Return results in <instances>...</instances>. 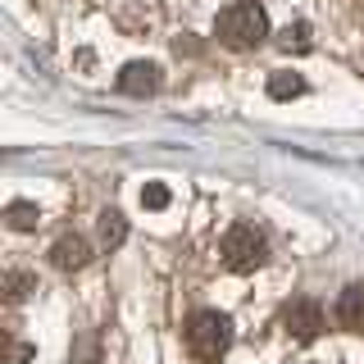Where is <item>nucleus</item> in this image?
Wrapping results in <instances>:
<instances>
[{
	"label": "nucleus",
	"mask_w": 364,
	"mask_h": 364,
	"mask_svg": "<svg viewBox=\"0 0 364 364\" xmlns=\"http://www.w3.org/2000/svg\"><path fill=\"white\" fill-rule=\"evenodd\" d=\"M282 318H287V328H291L296 337H305V341H310L318 328H323V310H318L314 301H305V296H301V301H291Z\"/></svg>",
	"instance_id": "obj_5"
},
{
	"label": "nucleus",
	"mask_w": 364,
	"mask_h": 364,
	"mask_svg": "<svg viewBox=\"0 0 364 364\" xmlns=\"http://www.w3.org/2000/svg\"><path fill=\"white\" fill-rule=\"evenodd\" d=\"M337 318H341V328H350V333L364 328V287L360 282H350V287L337 296Z\"/></svg>",
	"instance_id": "obj_6"
},
{
	"label": "nucleus",
	"mask_w": 364,
	"mask_h": 364,
	"mask_svg": "<svg viewBox=\"0 0 364 364\" xmlns=\"http://www.w3.org/2000/svg\"><path fill=\"white\" fill-rule=\"evenodd\" d=\"M50 259H55V269H64V273L82 269L87 264V242L82 237H60V242L50 246Z\"/></svg>",
	"instance_id": "obj_7"
},
{
	"label": "nucleus",
	"mask_w": 364,
	"mask_h": 364,
	"mask_svg": "<svg viewBox=\"0 0 364 364\" xmlns=\"http://www.w3.org/2000/svg\"><path fill=\"white\" fill-rule=\"evenodd\" d=\"M219 250H223V264L228 269H255L259 259H264V237H259L250 223H232L223 232Z\"/></svg>",
	"instance_id": "obj_3"
},
{
	"label": "nucleus",
	"mask_w": 364,
	"mask_h": 364,
	"mask_svg": "<svg viewBox=\"0 0 364 364\" xmlns=\"http://www.w3.org/2000/svg\"><path fill=\"white\" fill-rule=\"evenodd\" d=\"M228 341H232V333H228V318L219 310H200V314L187 318V346L196 360L214 364L228 350Z\"/></svg>",
	"instance_id": "obj_2"
},
{
	"label": "nucleus",
	"mask_w": 364,
	"mask_h": 364,
	"mask_svg": "<svg viewBox=\"0 0 364 364\" xmlns=\"http://www.w3.org/2000/svg\"><path fill=\"white\" fill-rule=\"evenodd\" d=\"M141 205H146V210H164V205H168V187H159V182H151V187L141 191Z\"/></svg>",
	"instance_id": "obj_11"
},
{
	"label": "nucleus",
	"mask_w": 364,
	"mask_h": 364,
	"mask_svg": "<svg viewBox=\"0 0 364 364\" xmlns=\"http://www.w3.org/2000/svg\"><path fill=\"white\" fill-rule=\"evenodd\" d=\"M5 219H9V228H14V232H32V228L41 223V210H37L32 200H9Z\"/></svg>",
	"instance_id": "obj_8"
},
{
	"label": "nucleus",
	"mask_w": 364,
	"mask_h": 364,
	"mask_svg": "<svg viewBox=\"0 0 364 364\" xmlns=\"http://www.w3.org/2000/svg\"><path fill=\"white\" fill-rule=\"evenodd\" d=\"M114 87L123 91V96H151V91L159 87V68L136 60V64H123V73L114 77Z\"/></svg>",
	"instance_id": "obj_4"
},
{
	"label": "nucleus",
	"mask_w": 364,
	"mask_h": 364,
	"mask_svg": "<svg viewBox=\"0 0 364 364\" xmlns=\"http://www.w3.org/2000/svg\"><path fill=\"white\" fill-rule=\"evenodd\" d=\"M5 282H9V296H14V301H23V296H28V287H32V282L23 278V273H9Z\"/></svg>",
	"instance_id": "obj_12"
},
{
	"label": "nucleus",
	"mask_w": 364,
	"mask_h": 364,
	"mask_svg": "<svg viewBox=\"0 0 364 364\" xmlns=\"http://www.w3.org/2000/svg\"><path fill=\"white\" fill-rule=\"evenodd\" d=\"M301 77H296V73H273L269 77V96L273 100H287V96H301Z\"/></svg>",
	"instance_id": "obj_10"
},
{
	"label": "nucleus",
	"mask_w": 364,
	"mask_h": 364,
	"mask_svg": "<svg viewBox=\"0 0 364 364\" xmlns=\"http://www.w3.org/2000/svg\"><path fill=\"white\" fill-rule=\"evenodd\" d=\"M305 32H310L305 23H296V28H287V46H305Z\"/></svg>",
	"instance_id": "obj_13"
},
{
	"label": "nucleus",
	"mask_w": 364,
	"mask_h": 364,
	"mask_svg": "<svg viewBox=\"0 0 364 364\" xmlns=\"http://www.w3.org/2000/svg\"><path fill=\"white\" fill-rule=\"evenodd\" d=\"M123 242H128V223H123V214L119 210H105V219H100V246L119 250Z\"/></svg>",
	"instance_id": "obj_9"
},
{
	"label": "nucleus",
	"mask_w": 364,
	"mask_h": 364,
	"mask_svg": "<svg viewBox=\"0 0 364 364\" xmlns=\"http://www.w3.org/2000/svg\"><path fill=\"white\" fill-rule=\"evenodd\" d=\"M214 37L223 46H232V50H250V46H259L269 37V14L259 0H237V5H228L219 18H214Z\"/></svg>",
	"instance_id": "obj_1"
}]
</instances>
